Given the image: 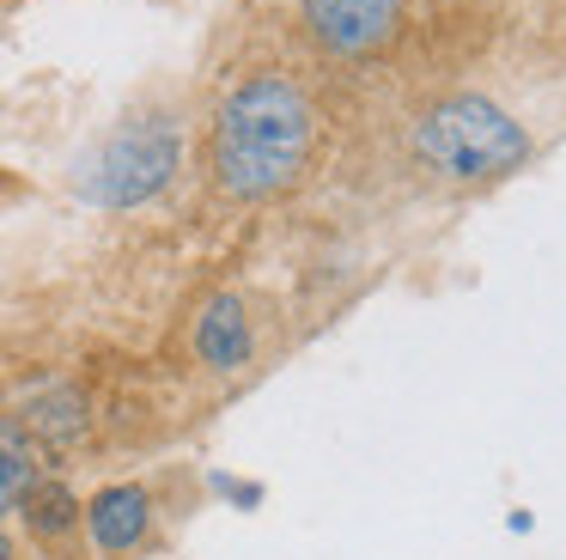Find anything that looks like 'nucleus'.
<instances>
[{
  "mask_svg": "<svg viewBox=\"0 0 566 560\" xmlns=\"http://www.w3.org/2000/svg\"><path fill=\"white\" fill-rule=\"evenodd\" d=\"M323 146L317 97L281 68H256L226 85L208 122V177L226 201L269 207L311 177Z\"/></svg>",
  "mask_w": 566,
  "mask_h": 560,
  "instance_id": "1",
  "label": "nucleus"
},
{
  "mask_svg": "<svg viewBox=\"0 0 566 560\" xmlns=\"http://www.w3.org/2000/svg\"><path fill=\"white\" fill-rule=\"evenodd\" d=\"M408 153L451 189H488L530 165V128L488 92H439L408 116Z\"/></svg>",
  "mask_w": 566,
  "mask_h": 560,
  "instance_id": "2",
  "label": "nucleus"
},
{
  "mask_svg": "<svg viewBox=\"0 0 566 560\" xmlns=\"http://www.w3.org/2000/svg\"><path fill=\"white\" fill-rule=\"evenodd\" d=\"M184 170V122L171 110H135L116 128H104L86 153L74 158V195L86 207L123 214V207H147Z\"/></svg>",
  "mask_w": 566,
  "mask_h": 560,
  "instance_id": "3",
  "label": "nucleus"
},
{
  "mask_svg": "<svg viewBox=\"0 0 566 560\" xmlns=\"http://www.w3.org/2000/svg\"><path fill=\"white\" fill-rule=\"evenodd\" d=\"M305 37L329 61H378L408 24V0H298Z\"/></svg>",
  "mask_w": 566,
  "mask_h": 560,
  "instance_id": "4",
  "label": "nucleus"
},
{
  "mask_svg": "<svg viewBox=\"0 0 566 560\" xmlns=\"http://www.w3.org/2000/svg\"><path fill=\"white\" fill-rule=\"evenodd\" d=\"M153 523H159V511H153V494L140 481H111L86 499V542L104 560L140 554L153 542Z\"/></svg>",
  "mask_w": 566,
  "mask_h": 560,
  "instance_id": "5",
  "label": "nucleus"
},
{
  "mask_svg": "<svg viewBox=\"0 0 566 560\" xmlns=\"http://www.w3.org/2000/svg\"><path fill=\"white\" fill-rule=\"evenodd\" d=\"M189 353H196V365L213 377H238L256 360V323H250L238 292H213L196 311V323H189Z\"/></svg>",
  "mask_w": 566,
  "mask_h": 560,
  "instance_id": "6",
  "label": "nucleus"
},
{
  "mask_svg": "<svg viewBox=\"0 0 566 560\" xmlns=\"http://www.w3.org/2000/svg\"><path fill=\"white\" fill-rule=\"evenodd\" d=\"M19 523H25L31 548H43L50 560H74L86 542V506L62 475H38V487L19 499Z\"/></svg>",
  "mask_w": 566,
  "mask_h": 560,
  "instance_id": "7",
  "label": "nucleus"
},
{
  "mask_svg": "<svg viewBox=\"0 0 566 560\" xmlns=\"http://www.w3.org/2000/svg\"><path fill=\"white\" fill-rule=\"evenodd\" d=\"M13 421L25 426L31 438H38V450L50 457V450H67V445H80L86 438V396H80L74 384H38L25 402L13 408Z\"/></svg>",
  "mask_w": 566,
  "mask_h": 560,
  "instance_id": "8",
  "label": "nucleus"
},
{
  "mask_svg": "<svg viewBox=\"0 0 566 560\" xmlns=\"http://www.w3.org/2000/svg\"><path fill=\"white\" fill-rule=\"evenodd\" d=\"M38 475H50V469H43L38 438H31L13 414H0V523L19 511V499L38 487Z\"/></svg>",
  "mask_w": 566,
  "mask_h": 560,
  "instance_id": "9",
  "label": "nucleus"
},
{
  "mask_svg": "<svg viewBox=\"0 0 566 560\" xmlns=\"http://www.w3.org/2000/svg\"><path fill=\"white\" fill-rule=\"evenodd\" d=\"M0 560H19V542H13V530L0 523Z\"/></svg>",
  "mask_w": 566,
  "mask_h": 560,
  "instance_id": "10",
  "label": "nucleus"
}]
</instances>
